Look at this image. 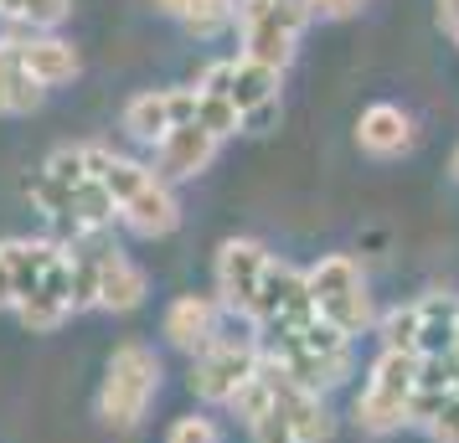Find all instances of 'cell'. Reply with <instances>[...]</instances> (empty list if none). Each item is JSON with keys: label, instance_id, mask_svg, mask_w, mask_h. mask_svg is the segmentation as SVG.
Returning a JSON list of instances; mask_svg holds the SVG:
<instances>
[{"label": "cell", "instance_id": "13", "mask_svg": "<svg viewBox=\"0 0 459 443\" xmlns=\"http://www.w3.org/2000/svg\"><path fill=\"white\" fill-rule=\"evenodd\" d=\"M269 268H273V253L258 237H228L217 248V304L248 325L253 310H258V294H264Z\"/></svg>", "mask_w": 459, "mask_h": 443}, {"label": "cell", "instance_id": "8", "mask_svg": "<svg viewBox=\"0 0 459 443\" xmlns=\"http://www.w3.org/2000/svg\"><path fill=\"white\" fill-rule=\"evenodd\" d=\"M418 371L423 361L408 356V351H382L372 361V371L356 392V428L367 433H397L413 422V387H418Z\"/></svg>", "mask_w": 459, "mask_h": 443}, {"label": "cell", "instance_id": "27", "mask_svg": "<svg viewBox=\"0 0 459 443\" xmlns=\"http://www.w3.org/2000/svg\"><path fill=\"white\" fill-rule=\"evenodd\" d=\"M310 5V16H325V21H346V16H356L367 0H305Z\"/></svg>", "mask_w": 459, "mask_h": 443}, {"label": "cell", "instance_id": "20", "mask_svg": "<svg viewBox=\"0 0 459 443\" xmlns=\"http://www.w3.org/2000/svg\"><path fill=\"white\" fill-rule=\"evenodd\" d=\"M356 145L377 160H397L403 149H413V119L397 104H372L356 119Z\"/></svg>", "mask_w": 459, "mask_h": 443}, {"label": "cell", "instance_id": "1", "mask_svg": "<svg viewBox=\"0 0 459 443\" xmlns=\"http://www.w3.org/2000/svg\"><path fill=\"white\" fill-rule=\"evenodd\" d=\"M83 155H88L93 181L114 201V217L125 222L129 233L170 237L181 227V201H176L170 181L155 166H140V160H129V155H119V149H108V145H83Z\"/></svg>", "mask_w": 459, "mask_h": 443}, {"label": "cell", "instance_id": "9", "mask_svg": "<svg viewBox=\"0 0 459 443\" xmlns=\"http://www.w3.org/2000/svg\"><path fill=\"white\" fill-rule=\"evenodd\" d=\"M310 274V294H315V310L325 325H335L341 336H367L377 325V304H372V289H367V274L351 253H325Z\"/></svg>", "mask_w": 459, "mask_h": 443}, {"label": "cell", "instance_id": "26", "mask_svg": "<svg viewBox=\"0 0 459 443\" xmlns=\"http://www.w3.org/2000/svg\"><path fill=\"white\" fill-rule=\"evenodd\" d=\"M423 433H429L434 443H459V392H455L449 402H444V407H438V418L429 422Z\"/></svg>", "mask_w": 459, "mask_h": 443}, {"label": "cell", "instance_id": "14", "mask_svg": "<svg viewBox=\"0 0 459 443\" xmlns=\"http://www.w3.org/2000/svg\"><path fill=\"white\" fill-rule=\"evenodd\" d=\"M57 258H63V243H47V237H5L0 243V310H22Z\"/></svg>", "mask_w": 459, "mask_h": 443}, {"label": "cell", "instance_id": "24", "mask_svg": "<svg viewBox=\"0 0 459 443\" xmlns=\"http://www.w3.org/2000/svg\"><path fill=\"white\" fill-rule=\"evenodd\" d=\"M196 124L212 129L217 140H232V134H243V114L222 98V93H207V88H196Z\"/></svg>", "mask_w": 459, "mask_h": 443}, {"label": "cell", "instance_id": "18", "mask_svg": "<svg viewBox=\"0 0 459 443\" xmlns=\"http://www.w3.org/2000/svg\"><path fill=\"white\" fill-rule=\"evenodd\" d=\"M217 149H222V140H217L212 129L181 124V129H170L166 140L155 145V170H160L170 186H176V181H191V175H202V170L217 160Z\"/></svg>", "mask_w": 459, "mask_h": 443}, {"label": "cell", "instance_id": "4", "mask_svg": "<svg viewBox=\"0 0 459 443\" xmlns=\"http://www.w3.org/2000/svg\"><path fill=\"white\" fill-rule=\"evenodd\" d=\"M160 397V356L145 340H125L104 366V387H99V418L114 433L140 428L150 413V402Z\"/></svg>", "mask_w": 459, "mask_h": 443}, {"label": "cell", "instance_id": "6", "mask_svg": "<svg viewBox=\"0 0 459 443\" xmlns=\"http://www.w3.org/2000/svg\"><path fill=\"white\" fill-rule=\"evenodd\" d=\"M73 258L83 263L88 278V294H93V310H108V315H129L140 310L150 294V278L140 263H129L125 248L114 243L108 233H83V237H67Z\"/></svg>", "mask_w": 459, "mask_h": 443}, {"label": "cell", "instance_id": "7", "mask_svg": "<svg viewBox=\"0 0 459 443\" xmlns=\"http://www.w3.org/2000/svg\"><path fill=\"white\" fill-rule=\"evenodd\" d=\"M382 330V351H408V356L429 361L444 356L459 340V294H418L408 304H397L377 319Z\"/></svg>", "mask_w": 459, "mask_h": 443}, {"label": "cell", "instance_id": "10", "mask_svg": "<svg viewBox=\"0 0 459 443\" xmlns=\"http://www.w3.org/2000/svg\"><path fill=\"white\" fill-rule=\"evenodd\" d=\"M264 371V340L258 336H217L191 356V397L212 402V407H232L238 392Z\"/></svg>", "mask_w": 459, "mask_h": 443}, {"label": "cell", "instance_id": "21", "mask_svg": "<svg viewBox=\"0 0 459 443\" xmlns=\"http://www.w3.org/2000/svg\"><path fill=\"white\" fill-rule=\"evenodd\" d=\"M155 11L181 21L191 37H222L238 16V0H155Z\"/></svg>", "mask_w": 459, "mask_h": 443}, {"label": "cell", "instance_id": "15", "mask_svg": "<svg viewBox=\"0 0 459 443\" xmlns=\"http://www.w3.org/2000/svg\"><path fill=\"white\" fill-rule=\"evenodd\" d=\"M181 124H196V88H150L125 104V129L150 149Z\"/></svg>", "mask_w": 459, "mask_h": 443}, {"label": "cell", "instance_id": "25", "mask_svg": "<svg viewBox=\"0 0 459 443\" xmlns=\"http://www.w3.org/2000/svg\"><path fill=\"white\" fill-rule=\"evenodd\" d=\"M166 443H222V433H217V422H212V418L191 413V418H181L166 433Z\"/></svg>", "mask_w": 459, "mask_h": 443}, {"label": "cell", "instance_id": "29", "mask_svg": "<svg viewBox=\"0 0 459 443\" xmlns=\"http://www.w3.org/2000/svg\"><path fill=\"white\" fill-rule=\"evenodd\" d=\"M449 170H455V181H459V149H455V155H449Z\"/></svg>", "mask_w": 459, "mask_h": 443}, {"label": "cell", "instance_id": "11", "mask_svg": "<svg viewBox=\"0 0 459 443\" xmlns=\"http://www.w3.org/2000/svg\"><path fill=\"white\" fill-rule=\"evenodd\" d=\"M279 83H284V72H273L264 63H248V57H222V63L202 67V78H196V88L222 93L243 114V129L273 124V114H279Z\"/></svg>", "mask_w": 459, "mask_h": 443}, {"label": "cell", "instance_id": "19", "mask_svg": "<svg viewBox=\"0 0 459 443\" xmlns=\"http://www.w3.org/2000/svg\"><path fill=\"white\" fill-rule=\"evenodd\" d=\"M16 42V37H11ZM16 57H22V67H26V78L42 88H63V83H73L78 78V47L73 42H63V37H52V31H31V37H22L16 42Z\"/></svg>", "mask_w": 459, "mask_h": 443}, {"label": "cell", "instance_id": "12", "mask_svg": "<svg viewBox=\"0 0 459 443\" xmlns=\"http://www.w3.org/2000/svg\"><path fill=\"white\" fill-rule=\"evenodd\" d=\"M310 319H320L315 294H310V274L273 258V268H269V278H264V294H258V310H253L248 330H258V340H273V336H290V330H299V325H310Z\"/></svg>", "mask_w": 459, "mask_h": 443}, {"label": "cell", "instance_id": "28", "mask_svg": "<svg viewBox=\"0 0 459 443\" xmlns=\"http://www.w3.org/2000/svg\"><path fill=\"white\" fill-rule=\"evenodd\" d=\"M438 26H444L459 47V0H438Z\"/></svg>", "mask_w": 459, "mask_h": 443}, {"label": "cell", "instance_id": "2", "mask_svg": "<svg viewBox=\"0 0 459 443\" xmlns=\"http://www.w3.org/2000/svg\"><path fill=\"white\" fill-rule=\"evenodd\" d=\"M31 201H37L42 217L67 222L73 237L108 233V227H114V201H108L104 186L93 181L83 145H63V149L47 155V166L37 170V181H31Z\"/></svg>", "mask_w": 459, "mask_h": 443}, {"label": "cell", "instance_id": "23", "mask_svg": "<svg viewBox=\"0 0 459 443\" xmlns=\"http://www.w3.org/2000/svg\"><path fill=\"white\" fill-rule=\"evenodd\" d=\"M73 16V0H0V21L26 31H57Z\"/></svg>", "mask_w": 459, "mask_h": 443}, {"label": "cell", "instance_id": "3", "mask_svg": "<svg viewBox=\"0 0 459 443\" xmlns=\"http://www.w3.org/2000/svg\"><path fill=\"white\" fill-rule=\"evenodd\" d=\"M264 361L279 366L284 377H294L299 387L331 392V387H341V381L351 377L356 351H351V336H341L325 319H310V325H299L290 336L264 340Z\"/></svg>", "mask_w": 459, "mask_h": 443}, {"label": "cell", "instance_id": "16", "mask_svg": "<svg viewBox=\"0 0 459 443\" xmlns=\"http://www.w3.org/2000/svg\"><path fill=\"white\" fill-rule=\"evenodd\" d=\"M264 371H269L273 397H279V407H284L290 439H294V443H331L335 418H331V407H325V392H315V387H299V381L284 377V371H279V366H269V361H264Z\"/></svg>", "mask_w": 459, "mask_h": 443}, {"label": "cell", "instance_id": "5", "mask_svg": "<svg viewBox=\"0 0 459 443\" xmlns=\"http://www.w3.org/2000/svg\"><path fill=\"white\" fill-rule=\"evenodd\" d=\"M310 21L315 16H310L305 0H238V16H232L238 42H243L238 57L284 72L294 63V47H299V37H305Z\"/></svg>", "mask_w": 459, "mask_h": 443}, {"label": "cell", "instance_id": "17", "mask_svg": "<svg viewBox=\"0 0 459 443\" xmlns=\"http://www.w3.org/2000/svg\"><path fill=\"white\" fill-rule=\"evenodd\" d=\"M222 315H228V310H222L212 294H181V299H170L160 330H166V340L176 345V351L202 356L212 340L222 336Z\"/></svg>", "mask_w": 459, "mask_h": 443}, {"label": "cell", "instance_id": "22", "mask_svg": "<svg viewBox=\"0 0 459 443\" xmlns=\"http://www.w3.org/2000/svg\"><path fill=\"white\" fill-rule=\"evenodd\" d=\"M42 98L47 93L26 78L22 57H16V42L5 37V42H0V119H11V114H31Z\"/></svg>", "mask_w": 459, "mask_h": 443}]
</instances>
